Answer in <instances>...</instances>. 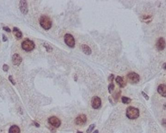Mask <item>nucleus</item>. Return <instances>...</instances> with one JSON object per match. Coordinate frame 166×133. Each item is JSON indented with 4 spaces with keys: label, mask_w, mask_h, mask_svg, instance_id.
<instances>
[{
    "label": "nucleus",
    "mask_w": 166,
    "mask_h": 133,
    "mask_svg": "<svg viewBox=\"0 0 166 133\" xmlns=\"http://www.w3.org/2000/svg\"><path fill=\"white\" fill-rule=\"evenodd\" d=\"M127 117L130 119H135L139 116V111L138 109L133 106L128 107L126 112Z\"/></svg>",
    "instance_id": "1"
},
{
    "label": "nucleus",
    "mask_w": 166,
    "mask_h": 133,
    "mask_svg": "<svg viewBox=\"0 0 166 133\" xmlns=\"http://www.w3.org/2000/svg\"><path fill=\"white\" fill-rule=\"evenodd\" d=\"M40 24L45 30H49L52 26V21L48 16L42 15L40 19Z\"/></svg>",
    "instance_id": "2"
},
{
    "label": "nucleus",
    "mask_w": 166,
    "mask_h": 133,
    "mask_svg": "<svg viewBox=\"0 0 166 133\" xmlns=\"http://www.w3.org/2000/svg\"><path fill=\"white\" fill-rule=\"evenodd\" d=\"M21 47L25 51L30 52L34 50L35 47V44L33 41L26 39L22 42Z\"/></svg>",
    "instance_id": "3"
},
{
    "label": "nucleus",
    "mask_w": 166,
    "mask_h": 133,
    "mask_svg": "<svg viewBox=\"0 0 166 133\" xmlns=\"http://www.w3.org/2000/svg\"><path fill=\"white\" fill-rule=\"evenodd\" d=\"M127 81L132 84L138 83L140 81L139 75L134 72L129 73L127 75Z\"/></svg>",
    "instance_id": "4"
},
{
    "label": "nucleus",
    "mask_w": 166,
    "mask_h": 133,
    "mask_svg": "<svg viewBox=\"0 0 166 133\" xmlns=\"http://www.w3.org/2000/svg\"><path fill=\"white\" fill-rule=\"evenodd\" d=\"M64 42L70 48H74L75 45V41L73 36L70 34H66L64 37Z\"/></svg>",
    "instance_id": "5"
},
{
    "label": "nucleus",
    "mask_w": 166,
    "mask_h": 133,
    "mask_svg": "<svg viewBox=\"0 0 166 133\" xmlns=\"http://www.w3.org/2000/svg\"><path fill=\"white\" fill-rule=\"evenodd\" d=\"M91 105L94 109H98L101 106L102 100L98 96H94L91 100Z\"/></svg>",
    "instance_id": "6"
},
{
    "label": "nucleus",
    "mask_w": 166,
    "mask_h": 133,
    "mask_svg": "<svg viewBox=\"0 0 166 133\" xmlns=\"http://www.w3.org/2000/svg\"><path fill=\"white\" fill-rule=\"evenodd\" d=\"M48 123L55 128H58L61 125L60 120L55 116H52L48 118Z\"/></svg>",
    "instance_id": "7"
},
{
    "label": "nucleus",
    "mask_w": 166,
    "mask_h": 133,
    "mask_svg": "<svg viewBox=\"0 0 166 133\" xmlns=\"http://www.w3.org/2000/svg\"><path fill=\"white\" fill-rule=\"evenodd\" d=\"M87 121V117L84 114H81L78 116L75 119V123L77 125H83Z\"/></svg>",
    "instance_id": "8"
},
{
    "label": "nucleus",
    "mask_w": 166,
    "mask_h": 133,
    "mask_svg": "<svg viewBox=\"0 0 166 133\" xmlns=\"http://www.w3.org/2000/svg\"><path fill=\"white\" fill-rule=\"evenodd\" d=\"M19 8L23 14L25 15L27 14L28 12V7L26 0H20L19 3Z\"/></svg>",
    "instance_id": "9"
},
{
    "label": "nucleus",
    "mask_w": 166,
    "mask_h": 133,
    "mask_svg": "<svg viewBox=\"0 0 166 133\" xmlns=\"http://www.w3.org/2000/svg\"><path fill=\"white\" fill-rule=\"evenodd\" d=\"M166 46L165 40L163 37L159 38L156 44V47L157 49L159 51L163 50Z\"/></svg>",
    "instance_id": "10"
},
{
    "label": "nucleus",
    "mask_w": 166,
    "mask_h": 133,
    "mask_svg": "<svg viewBox=\"0 0 166 133\" xmlns=\"http://www.w3.org/2000/svg\"><path fill=\"white\" fill-rule=\"evenodd\" d=\"M22 61V59L19 54L17 53H15L12 56V62L13 65L16 66H19L21 65Z\"/></svg>",
    "instance_id": "11"
},
{
    "label": "nucleus",
    "mask_w": 166,
    "mask_h": 133,
    "mask_svg": "<svg viewBox=\"0 0 166 133\" xmlns=\"http://www.w3.org/2000/svg\"><path fill=\"white\" fill-rule=\"evenodd\" d=\"M116 82L119 86L121 88H124L127 84V82L121 76H117L116 79Z\"/></svg>",
    "instance_id": "12"
},
{
    "label": "nucleus",
    "mask_w": 166,
    "mask_h": 133,
    "mask_svg": "<svg viewBox=\"0 0 166 133\" xmlns=\"http://www.w3.org/2000/svg\"><path fill=\"white\" fill-rule=\"evenodd\" d=\"M157 92L161 96L166 97V84H160L157 88Z\"/></svg>",
    "instance_id": "13"
},
{
    "label": "nucleus",
    "mask_w": 166,
    "mask_h": 133,
    "mask_svg": "<svg viewBox=\"0 0 166 133\" xmlns=\"http://www.w3.org/2000/svg\"><path fill=\"white\" fill-rule=\"evenodd\" d=\"M81 49L83 52L86 55H90L91 54L92 50L90 47L86 44H82L81 45Z\"/></svg>",
    "instance_id": "14"
},
{
    "label": "nucleus",
    "mask_w": 166,
    "mask_h": 133,
    "mask_svg": "<svg viewBox=\"0 0 166 133\" xmlns=\"http://www.w3.org/2000/svg\"><path fill=\"white\" fill-rule=\"evenodd\" d=\"M13 33L14 34L15 36L17 39H20L22 38V33L19 28H18L17 27H14L13 28Z\"/></svg>",
    "instance_id": "15"
},
{
    "label": "nucleus",
    "mask_w": 166,
    "mask_h": 133,
    "mask_svg": "<svg viewBox=\"0 0 166 133\" xmlns=\"http://www.w3.org/2000/svg\"><path fill=\"white\" fill-rule=\"evenodd\" d=\"M9 133H21V130L19 126L16 125H13L9 128Z\"/></svg>",
    "instance_id": "16"
},
{
    "label": "nucleus",
    "mask_w": 166,
    "mask_h": 133,
    "mask_svg": "<svg viewBox=\"0 0 166 133\" xmlns=\"http://www.w3.org/2000/svg\"><path fill=\"white\" fill-rule=\"evenodd\" d=\"M122 102L123 103L128 104H129L130 103H131L132 100L129 98L124 96V97H122Z\"/></svg>",
    "instance_id": "17"
},
{
    "label": "nucleus",
    "mask_w": 166,
    "mask_h": 133,
    "mask_svg": "<svg viewBox=\"0 0 166 133\" xmlns=\"http://www.w3.org/2000/svg\"><path fill=\"white\" fill-rule=\"evenodd\" d=\"M121 91L120 90L119 92H117L114 94H113L112 95V97H113L114 99L115 100H119L120 97L121 96Z\"/></svg>",
    "instance_id": "18"
},
{
    "label": "nucleus",
    "mask_w": 166,
    "mask_h": 133,
    "mask_svg": "<svg viewBox=\"0 0 166 133\" xmlns=\"http://www.w3.org/2000/svg\"><path fill=\"white\" fill-rule=\"evenodd\" d=\"M43 46L46 48V50L47 52H51L53 51V48L52 47L48 44H44Z\"/></svg>",
    "instance_id": "19"
},
{
    "label": "nucleus",
    "mask_w": 166,
    "mask_h": 133,
    "mask_svg": "<svg viewBox=\"0 0 166 133\" xmlns=\"http://www.w3.org/2000/svg\"><path fill=\"white\" fill-rule=\"evenodd\" d=\"M115 88V85L113 83H110V84L108 85V92L110 94H112L113 91H114V89Z\"/></svg>",
    "instance_id": "20"
},
{
    "label": "nucleus",
    "mask_w": 166,
    "mask_h": 133,
    "mask_svg": "<svg viewBox=\"0 0 166 133\" xmlns=\"http://www.w3.org/2000/svg\"><path fill=\"white\" fill-rule=\"evenodd\" d=\"M95 127V125L94 124H92L89 125L88 128L86 130V133H91L92 131L94 130V128Z\"/></svg>",
    "instance_id": "21"
},
{
    "label": "nucleus",
    "mask_w": 166,
    "mask_h": 133,
    "mask_svg": "<svg viewBox=\"0 0 166 133\" xmlns=\"http://www.w3.org/2000/svg\"><path fill=\"white\" fill-rule=\"evenodd\" d=\"M8 79H9V81L11 83H12L13 85H15L16 84V82L15 81L14 79H13L12 76H11V75L9 76V77H8Z\"/></svg>",
    "instance_id": "22"
},
{
    "label": "nucleus",
    "mask_w": 166,
    "mask_h": 133,
    "mask_svg": "<svg viewBox=\"0 0 166 133\" xmlns=\"http://www.w3.org/2000/svg\"><path fill=\"white\" fill-rule=\"evenodd\" d=\"M114 75L113 74H111L110 75V76L108 77V81L109 82H110V83H113V81L114 80Z\"/></svg>",
    "instance_id": "23"
},
{
    "label": "nucleus",
    "mask_w": 166,
    "mask_h": 133,
    "mask_svg": "<svg viewBox=\"0 0 166 133\" xmlns=\"http://www.w3.org/2000/svg\"><path fill=\"white\" fill-rule=\"evenodd\" d=\"M9 69V66L8 65H7L6 64L3 65V67H2V69H3V71H4V72H7L8 71Z\"/></svg>",
    "instance_id": "24"
},
{
    "label": "nucleus",
    "mask_w": 166,
    "mask_h": 133,
    "mask_svg": "<svg viewBox=\"0 0 166 133\" xmlns=\"http://www.w3.org/2000/svg\"><path fill=\"white\" fill-rule=\"evenodd\" d=\"M145 22H146L147 23V22L149 21V22H150L151 21V16H146V17H144V19Z\"/></svg>",
    "instance_id": "25"
},
{
    "label": "nucleus",
    "mask_w": 166,
    "mask_h": 133,
    "mask_svg": "<svg viewBox=\"0 0 166 133\" xmlns=\"http://www.w3.org/2000/svg\"><path fill=\"white\" fill-rule=\"evenodd\" d=\"M2 29H3V30L7 32H8V33H10V32H11V30L8 27H7V26L3 27L2 28Z\"/></svg>",
    "instance_id": "26"
},
{
    "label": "nucleus",
    "mask_w": 166,
    "mask_h": 133,
    "mask_svg": "<svg viewBox=\"0 0 166 133\" xmlns=\"http://www.w3.org/2000/svg\"><path fill=\"white\" fill-rule=\"evenodd\" d=\"M142 93V96H143V97L146 100H149V97L145 93V92H141Z\"/></svg>",
    "instance_id": "27"
},
{
    "label": "nucleus",
    "mask_w": 166,
    "mask_h": 133,
    "mask_svg": "<svg viewBox=\"0 0 166 133\" xmlns=\"http://www.w3.org/2000/svg\"><path fill=\"white\" fill-rule=\"evenodd\" d=\"M2 41L3 42H6L7 41V40H8L7 38L6 37V36L4 34H2Z\"/></svg>",
    "instance_id": "28"
},
{
    "label": "nucleus",
    "mask_w": 166,
    "mask_h": 133,
    "mask_svg": "<svg viewBox=\"0 0 166 133\" xmlns=\"http://www.w3.org/2000/svg\"><path fill=\"white\" fill-rule=\"evenodd\" d=\"M162 124L163 126L166 127V119H163L162 121Z\"/></svg>",
    "instance_id": "29"
},
{
    "label": "nucleus",
    "mask_w": 166,
    "mask_h": 133,
    "mask_svg": "<svg viewBox=\"0 0 166 133\" xmlns=\"http://www.w3.org/2000/svg\"><path fill=\"white\" fill-rule=\"evenodd\" d=\"M34 123L35 125L37 127H40V125L37 122H36V121H34Z\"/></svg>",
    "instance_id": "30"
},
{
    "label": "nucleus",
    "mask_w": 166,
    "mask_h": 133,
    "mask_svg": "<svg viewBox=\"0 0 166 133\" xmlns=\"http://www.w3.org/2000/svg\"><path fill=\"white\" fill-rule=\"evenodd\" d=\"M77 79H78V78H77V76L76 75H75V76H74V80H75V81L77 82Z\"/></svg>",
    "instance_id": "31"
},
{
    "label": "nucleus",
    "mask_w": 166,
    "mask_h": 133,
    "mask_svg": "<svg viewBox=\"0 0 166 133\" xmlns=\"http://www.w3.org/2000/svg\"><path fill=\"white\" fill-rule=\"evenodd\" d=\"M162 67H163V68L164 69L166 70V63H164V64H163V65Z\"/></svg>",
    "instance_id": "32"
},
{
    "label": "nucleus",
    "mask_w": 166,
    "mask_h": 133,
    "mask_svg": "<svg viewBox=\"0 0 166 133\" xmlns=\"http://www.w3.org/2000/svg\"><path fill=\"white\" fill-rule=\"evenodd\" d=\"M93 133H99V131H98V130H95V131Z\"/></svg>",
    "instance_id": "33"
},
{
    "label": "nucleus",
    "mask_w": 166,
    "mask_h": 133,
    "mask_svg": "<svg viewBox=\"0 0 166 133\" xmlns=\"http://www.w3.org/2000/svg\"><path fill=\"white\" fill-rule=\"evenodd\" d=\"M77 133H83L82 132H81V131H78Z\"/></svg>",
    "instance_id": "34"
}]
</instances>
